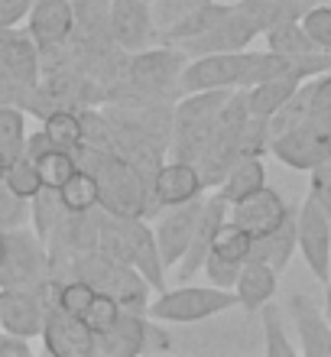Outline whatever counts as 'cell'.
<instances>
[{"label": "cell", "mask_w": 331, "mask_h": 357, "mask_svg": "<svg viewBox=\"0 0 331 357\" xmlns=\"http://www.w3.org/2000/svg\"><path fill=\"white\" fill-rule=\"evenodd\" d=\"M299 85H302V82H295V78H266V82H256V85L244 88L247 111L254 114V117H273V114L293 98Z\"/></svg>", "instance_id": "obj_26"}, {"label": "cell", "mask_w": 331, "mask_h": 357, "mask_svg": "<svg viewBox=\"0 0 331 357\" xmlns=\"http://www.w3.org/2000/svg\"><path fill=\"white\" fill-rule=\"evenodd\" d=\"M52 150V143H49V137H46V130L39 127V130H33V133H26V140H23V156H29V160H39L43 153H49Z\"/></svg>", "instance_id": "obj_46"}, {"label": "cell", "mask_w": 331, "mask_h": 357, "mask_svg": "<svg viewBox=\"0 0 331 357\" xmlns=\"http://www.w3.org/2000/svg\"><path fill=\"white\" fill-rule=\"evenodd\" d=\"M62 211H66V205H62V198H59V188L43 185L36 195L29 198V227L46 241V237L52 234V227L59 225Z\"/></svg>", "instance_id": "obj_31"}, {"label": "cell", "mask_w": 331, "mask_h": 357, "mask_svg": "<svg viewBox=\"0 0 331 357\" xmlns=\"http://www.w3.org/2000/svg\"><path fill=\"white\" fill-rule=\"evenodd\" d=\"M227 10H231V3H218V0H211V3H205V7L192 10V13H185L182 20H176L172 26H166L160 36H156V43H169V46H179V43H185V39L201 36L205 29H211L221 17H224Z\"/></svg>", "instance_id": "obj_25"}, {"label": "cell", "mask_w": 331, "mask_h": 357, "mask_svg": "<svg viewBox=\"0 0 331 357\" xmlns=\"http://www.w3.org/2000/svg\"><path fill=\"white\" fill-rule=\"evenodd\" d=\"M75 276L85 280L88 286H95L98 292L111 296L121 309L146 312L150 315L153 286L143 280V273L133 264H123V260L105 254V250H91V254H85L75 264Z\"/></svg>", "instance_id": "obj_2"}, {"label": "cell", "mask_w": 331, "mask_h": 357, "mask_svg": "<svg viewBox=\"0 0 331 357\" xmlns=\"http://www.w3.org/2000/svg\"><path fill=\"white\" fill-rule=\"evenodd\" d=\"M72 3H75V0H72Z\"/></svg>", "instance_id": "obj_49"}, {"label": "cell", "mask_w": 331, "mask_h": 357, "mask_svg": "<svg viewBox=\"0 0 331 357\" xmlns=\"http://www.w3.org/2000/svg\"><path fill=\"white\" fill-rule=\"evenodd\" d=\"M43 344L52 357H95V331L85 321L62 309V302L49 305L43 319Z\"/></svg>", "instance_id": "obj_12"}, {"label": "cell", "mask_w": 331, "mask_h": 357, "mask_svg": "<svg viewBox=\"0 0 331 357\" xmlns=\"http://www.w3.org/2000/svg\"><path fill=\"white\" fill-rule=\"evenodd\" d=\"M169 348H172L169 335L146 312L121 309V315H117V321L111 328L95 335V354L101 357H137V354H153V351H169Z\"/></svg>", "instance_id": "obj_6"}, {"label": "cell", "mask_w": 331, "mask_h": 357, "mask_svg": "<svg viewBox=\"0 0 331 357\" xmlns=\"http://www.w3.org/2000/svg\"><path fill=\"white\" fill-rule=\"evenodd\" d=\"M23 225H29V202L20 198L13 188H7V182L0 178V231Z\"/></svg>", "instance_id": "obj_38"}, {"label": "cell", "mask_w": 331, "mask_h": 357, "mask_svg": "<svg viewBox=\"0 0 331 357\" xmlns=\"http://www.w3.org/2000/svg\"><path fill=\"white\" fill-rule=\"evenodd\" d=\"M111 36L123 52H140L156 43L150 0H111Z\"/></svg>", "instance_id": "obj_14"}, {"label": "cell", "mask_w": 331, "mask_h": 357, "mask_svg": "<svg viewBox=\"0 0 331 357\" xmlns=\"http://www.w3.org/2000/svg\"><path fill=\"white\" fill-rule=\"evenodd\" d=\"M237 296L234 289H221V286H176V289L156 292L150 299V315L156 321H176V325H192V321L215 319L221 312L234 309Z\"/></svg>", "instance_id": "obj_4"}, {"label": "cell", "mask_w": 331, "mask_h": 357, "mask_svg": "<svg viewBox=\"0 0 331 357\" xmlns=\"http://www.w3.org/2000/svg\"><path fill=\"white\" fill-rule=\"evenodd\" d=\"M263 39H266V49H273V52H286V56L315 52V43L309 39V33L302 29L299 20H293V23H279V26L266 29Z\"/></svg>", "instance_id": "obj_33"}, {"label": "cell", "mask_w": 331, "mask_h": 357, "mask_svg": "<svg viewBox=\"0 0 331 357\" xmlns=\"http://www.w3.org/2000/svg\"><path fill=\"white\" fill-rule=\"evenodd\" d=\"M293 215V208H289V202H286L276 188L263 185L256 188L254 195L240 198L237 205H231V221L234 225H240L250 237L256 234H266V231H273V227H279L286 221V218Z\"/></svg>", "instance_id": "obj_15"}, {"label": "cell", "mask_w": 331, "mask_h": 357, "mask_svg": "<svg viewBox=\"0 0 331 357\" xmlns=\"http://www.w3.org/2000/svg\"><path fill=\"white\" fill-rule=\"evenodd\" d=\"M95 178L98 188H101V208L105 211L121 218H146V221L156 218L150 202V188L143 182L140 169L123 160L121 153L107 150L101 156V162L95 166Z\"/></svg>", "instance_id": "obj_3"}, {"label": "cell", "mask_w": 331, "mask_h": 357, "mask_svg": "<svg viewBox=\"0 0 331 357\" xmlns=\"http://www.w3.org/2000/svg\"><path fill=\"white\" fill-rule=\"evenodd\" d=\"M23 140H26V114L20 107H0V172L17 156H23Z\"/></svg>", "instance_id": "obj_27"}, {"label": "cell", "mask_w": 331, "mask_h": 357, "mask_svg": "<svg viewBox=\"0 0 331 357\" xmlns=\"http://www.w3.org/2000/svg\"><path fill=\"white\" fill-rule=\"evenodd\" d=\"M0 254H3V231H0Z\"/></svg>", "instance_id": "obj_48"}, {"label": "cell", "mask_w": 331, "mask_h": 357, "mask_svg": "<svg viewBox=\"0 0 331 357\" xmlns=\"http://www.w3.org/2000/svg\"><path fill=\"white\" fill-rule=\"evenodd\" d=\"M59 198H62V205L68 211H95L101 205V188H98L95 172L78 169L66 185L59 188Z\"/></svg>", "instance_id": "obj_30"}, {"label": "cell", "mask_w": 331, "mask_h": 357, "mask_svg": "<svg viewBox=\"0 0 331 357\" xmlns=\"http://www.w3.org/2000/svg\"><path fill=\"white\" fill-rule=\"evenodd\" d=\"M234 3L250 17V23L263 36L266 29L279 26V23L302 20L305 10H312L315 3H325V0H234Z\"/></svg>", "instance_id": "obj_23"}, {"label": "cell", "mask_w": 331, "mask_h": 357, "mask_svg": "<svg viewBox=\"0 0 331 357\" xmlns=\"http://www.w3.org/2000/svg\"><path fill=\"white\" fill-rule=\"evenodd\" d=\"M0 178L7 182V188H13V192H17L20 198H26V202L43 188V178H39L36 162L29 160V156H17L7 169L0 172Z\"/></svg>", "instance_id": "obj_36"}, {"label": "cell", "mask_w": 331, "mask_h": 357, "mask_svg": "<svg viewBox=\"0 0 331 357\" xmlns=\"http://www.w3.org/2000/svg\"><path fill=\"white\" fill-rule=\"evenodd\" d=\"M201 205L205 198H192V202H182V205H172V208H162L156 215V244H160V254H162V264L166 270L179 264L185 250L192 244V234H195V225H199V215H201Z\"/></svg>", "instance_id": "obj_13"}, {"label": "cell", "mask_w": 331, "mask_h": 357, "mask_svg": "<svg viewBox=\"0 0 331 357\" xmlns=\"http://www.w3.org/2000/svg\"><path fill=\"white\" fill-rule=\"evenodd\" d=\"M295 244H299V241H295V211H293L279 227L266 231V234H256L254 241H250V257H247V260L270 264L279 273L289 266V260H293V254H295Z\"/></svg>", "instance_id": "obj_21"}, {"label": "cell", "mask_w": 331, "mask_h": 357, "mask_svg": "<svg viewBox=\"0 0 331 357\" xmlns=\"http://www.w3.org/2000/svg\"><path fill=\"white\" fill-rule=\"evenodd\" d=\"M289 315L299 331V348L309 357H331V321L309 296H289Z\"/></svg>", "instance_id": "obj_19"}, {"label": "cell", "mask_w": 331, "mask_h": 357, "mask_svg": "<svg viewBox=\"0 0 331 357\" xmlns=\"http://www.w3.org/2000/svg\"><path fill=\"white\" fill-rule=\"evenodd\" d=\"M309 121L322 123L325 130H331V72L318 75V82H312V111Z\"/></svg>", "instance_id": "obj_41"}, {"label": "cell", "mask_w": 331, "mask_h": 357, "mask_svg": "<svg viewBox=\"0 0 331 357\" xmlns=\"http://www.w3.org/2000/svg\"><path fill=\"white\" fill-rule=\"evenodd\" d=\"M43 319H46V309L36 289H20V286L0 289V328L13 331L20 338H39Z\"/></svg>", "instance_id": "obj_16"}, {"label": "cell", "mask_w": 331, "mask_h": 357, "mask_svg": "<svg viewBox=\"0 0 331 357\" xmlns=\"http://www.w3.org/2000/svg\"><path fill=\"white\" fill-rule=\"evenodd\" d=\"M250 241L254 237L247 234L240 225H234L231 218H227L224 225L215 231V237H211V247L208 254L221 257V260H227V264H247V257H250Z\"/></svg>", "instance_id": "obj_29"}, {"label": "cell", "mask_w": 331, "mask_h": 357, "mask_svg": "<svg viewBox=\"0 0 331 357\" xmlns=\"http://www.w3.org/2000/svg\"><path fill=\"white\" fill-rule=\"evenodd\" d=\"M26 29L36 39L43 68L52 66L75 33V7L72 0H33L26 13Z\"/></svg>", "instance_id": "obj_7"}, {"label": "cell", "mask_w": 331, "mask_h": 357, "mask_svg": "<svg viewBox=\"0 0 331 357\" xmlns=\"http://www.w3.org/2000/svg\"><path fill=\"white\" fill-rule=\"evenodd\" d=\"M309 195L318 202V208L325 211V218H328V225H331V160H325L322 166L312 169V192Z\"/></svg>", "instance_id": "obj_42"}, {"label": "cell", "mask_w": 331, "mask_h": 357, "mask_svg": "<svg viewBox=\"0 0 331 357\" xmlns=\"http://www.w3.org/2000/svg\"><path fill=\"white\" fill-rule=\"evenodd\" d=\"M43 130H46L49 143L56 146V150H75L78 143H82V121H78V107H59V111L46 114L43 117Z\"/></svg>", "instance_id": "obj_28"}, {"label": "cell", "mask_w": 331, "mask_h": 357, "mask_svg": "<svg viewBox=\"0 0 331 357\" xmlns=\"http://www.w3.org/2000/svg\"><path fill=\"white\" fill-rule=\"evenodd\" d=\"M231 215V205H227L221 195H211L205 198V205H201V215H199V225H195V234H192V244L185 250L176 270H179V280H195L201 273V264H205V257H208V247H211V237L218 231L221 225L227 221Z\"/></svg>", "instance_id": "obj_17"}, {"label": "cell", "mask_w": 331, "mask_h": 357, "mask_svg": "<svg viewBox=\"0 0 331 357\" xmlns=\"http://www.w3.org/2000/svg\"><path fill=\"white\" fill-rule=\"evenodd\" d=\"M29 88L33 85L7 75V72H0V107H20V111H23V101H26Z\"/></svg>", "instance_id": "obj_43"}, {"label": "cell", "mask_w": 331, "mask_h": 357, "mask_svg": "<svg viewBox=\"0 0 331 357\" xmlns=\"http://www.w3.org/2000/svg\"><path fill=\"white\" fill-rule=\"evenodd\" d=\"M266 185V166L260 156H244L231 166V172L224 176V182L218 185V195L224 198L227 205H237L240 198L254 195L256 188Z\"/></svg>", "instance_id": "obj_24"}, {"label": "cell", "mask_w": 331, "mask_h": 357, "mask_svg": "<svg viewBox=\"0 0 331 357\" xmlns=\"http://www.w3.org/2000/svg\"><path fill=\"white\" fill-rule=\"evenodd\" d=\"M256 36H260V29L250 23V17H247L237 3H231V10H227L215 26L205 29L201 36L179 43V49L189 59L208 56V52H240V49H247Z\"/></svg>", "instance_id": "obj_10"}, {"label": "cell", "mask_w": 331, "mask_h": 357, "mask_svg": "<svg viewBox=\"0 0 331 357\" xmlns=\"http://www.w3.org/2000/svg\"><path fill=\"white\" fill-rule=\"evenodd\" d=\"M49 276L46 241L29 225L3 231V254H0V289L20 286L33 289Z\"/></svg>", "instance_id": "obj_5"}, {"label": "cell", "mask_w": 331, "mask_h": 357, "mask_svg": "<svg viewBox=\"0 0 331 357\" xmlns=\"http://www.w3.org/2000/svg\"><path fill=\"white\" fill-rule=\"evenodd\" d=\"M205 195V182H201L199 169L192 162H179L169 160L162 162L156 176H153V202L162 208L182 205V202H192V198Z\"/></svg>", "instance_id": "obj_18"}, {"label": "cell", "mask_w": 331, "mask_h": 357, "mask_svg": "<svg viewBox=\"0 0 331 357\" xmlns=\"http://www.w3.org/2000/svg\"><path fill=\"white\" fill-rule=\"evenodd\" d=\"M117 315H121V305H117V302L111 299V296H105V292H98L95 289V296H91V302H88L85 305V312H82V315H78V319L85 321L88 328L95 331H107L114 325V321H117Z\"/></svg>", "instance_id": "obj_37"}, {"label": "cell", "mask_w": 331, "mask_h": 357, "mask_svg": "<svg viewBox=\"0 0 331 357\" xmlns=\"http://www.w3.org/2000/svg\"><path fill=\"white\" fill-rule=\"evenodd\" d=\"M150 3H153V0H150Z\"/></svg>", "instance_id": "obj_50"}, {"label": "cell", "mask_w": 331, "mask_h": 357, "mask_svg": "<svg viewBox=\"0 0 331 357\" xmlns=\"http://www.w3.org/2000/svg\"><path fill=\"white\" fill-rule=\"evenodd\" d=\"M211 0H153V23H156V36H160L166 26H172L176 20H182L192 10L205 7Z\"/></svg>", "instance_id": "obj_40"}, {"label": "cell", "mask_w": 331, "mask_h": 357, "mask_svg": "<svg viewBox=\"0 0 331 357\" xmlns=\"http://www.w3.org/2000/svg\"><path fill=\"white\" fill-rule=\"evenodd\" d=\"M247 66V49L240 52H208L185 62L179 78L182 94L185 91H208V88H240Z\"/></svg>", "instance_id": "obj_11"}, {"label": "cell", "mask_w": 331, "mask_h": 357, "mask_svg": "<svg viewBox=\"0 0 331 357\" xmlns=\"http://www.w3.org/2000/svg\"><path fill=\"white\" fill-rule=\"evenodd\" d=\"M270 140H273V130H270V117H247L240 133H237V156H260L270 153Z\"/></svg>", "instance_id": "obj_35"}, {"label": "cell", "mask_w": 331, "mask_h": 357, "mask_svg": "<svg viewBox=\"0 0 331 357\" xmlns=\"http://www.w3.org/2000/svg\"><path fill=\"white\" fill-rule=\"evenodd\" d=\"M295 241H299L295 247H299L305 266L312 270V276L328 282V276H331V225L312 195L305 198L302 208L295 211Z\"/></svg>", "instance_id": "obj_9"}, {"label": "cell", "mask_w": 331, "mask_h": 357, "mask_svg": "<svg viewBox=\"0 0 331 357\" xmlns=\"http://www.w3.org/2000/svg\"><path fill=\"white\" fill-rule=\"evenodd\" d=\"M33 0H0V29H10V26H20L26 20Z\"/></svg>", "instance_id": "obj_44"}, {"label": "cell", "mask_w": 331, "mask_h": 357, "mask_svg": "<svg viewBox=\"0 0 331 357\" xmlns=\"http://www.w3.org/2000/svg\"><path fill=\"white\" fill-rule=\"evenodd\" d=\"M276 276H279V273H276L270 264L247 260V264L240 266L237 282H234L237 305H244L247 312H260V305L276 296Z\"/></svg>", "instance_id": "obj_22"}, {"label": "cell", "mask_w": 331, "mask_h": 357, "mask_svg": "<svg viewBox=\"0 0 331 357\" xmlns=\"http://www.w3.org/2000/svg\"><path fill=\"white\" fill-rule=\"evenodd\" d=\"M29 338H20L13 331L0 328V357H29Z\"/></svg>", "instance_id": "obj_45"}, {"label": "cell", "mask_w": 331, "mask_h": 357, "mask_svg": "<svg viewBox=\"0 0 331 357\" xmlns=\"http://www.w3.org/2000/svg\"><path fill=\"white\" fill-rule=\"evenodd\" d=\"M260 321H263V351L266 357H295V344L286 338V325L273 299L260 305Z\"/></svg>", "instance_id": "obj_32"}, {"label": "cell", "mask_w": 331, "mask_h": 357, "mask_svg": "<svg viewBox=\"0 0 331 357\" xmlns=\"http://www.w3.org/2000/svg\"><path fill=\"white\" fill-rule=\"evenodd\" d=\"M270 153L289 169L312 172L315 166L331 160V130H325L322 123L315 121H302L289 130L276 133L270 140Z\"/></svg>", "instance_id": "obj_8"}, {"label": "cell", "mask_w": 331, "mask_h": 357, "mask_svg": "<svg viewBox=\"0 0 331 357\" xmlns=\"http://www.w3.org/2000/svg\"><path fill=\"white\" fill-rule=\"evenodd\" d=\"M130 227V264L143 273V280L150 282L156 292L166 289V264H162L156 231L150 227L146 218H127Z\"/></svg>", "instance_id": "obj_20"}, {"label": "cell", "mask_w": 331, "mask_h": 357, "mask_svg": "<svg viewBox=\"0 0 331 357\" xmlns=\"http://www.w3.org/2000/svg\"><path fill=\"white\" fill-rule=\"evenodd\" d=\"M299 23H302V29L315 43V49L331 52V7L328 3H315L312 10H305Z\"/></svg>", "instance_id": "obj_39"}, {"label": "cell", "mask_w": 331, "mask_h": 357, "mask_svg": "<svg viewBox=\"0 0 331 357\" xmlns=\"http://www.w3.org/2000/svg\"><path fill=\"white\" fill-rule=\"evenodd\" d=\"M36 162V169H39V178H43V185L46 188H62L68 182V178L78 172V162H75V156L68 150H52L49 153H43L39 160H33Z\"/></svg>", "instance_id": "obj_34"}, {"label": "cell", "mask_w": 331, "mask_h": 357, "mask_svg": "<svg viewBox=\"0 0 331 357\" xmlns=\"http://www.w3.org/2000/svg\"><path fill=\"white\" fill-rule=\"evenodd\" d=\"M328 289H325V305H331V276H328V282H325Z\"/></svg>", "instance_id": "obj_47"}, {"label": "cell", "mask_w": 331, "mask_h": 357, "mask_svg": "<svg viewBox=\"0 0 331 357\" xmlns=\"http://www.w3.org/2000/svg\"><path fill=\"white\" fill-rule=\"evenodd\" d=\"M189 56L179 46L153 43V46L130 52L127 72L107 91L105 104H143V101H176L182 98L179 78Z\"/></svg>", "instance_id": "obj_1"}]
</instances>
